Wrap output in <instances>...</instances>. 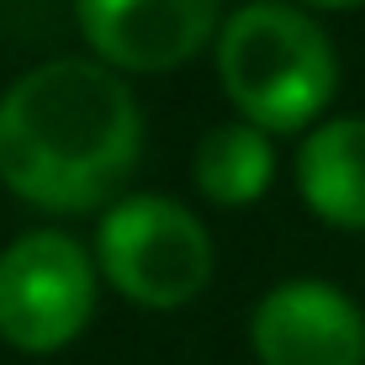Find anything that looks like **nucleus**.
Returning <instances> with one entry per match:
<instances>
[{
    "mask_svg": "<svg viewBox=\"0 0 365 365\" xmlns=\"http://www.w3.org/2000/svg\"><path fill=\"white\" fill-rule=\"evenodd\" d=\"M302 201L323 222L365 233V117H334L297 154Z\"/></svg>",
    "mask_w": 365,
    "mask_h": 365,
    "instance_id": "7",
    "label": "nucleus"
},
{
    "mask_svg": "<svg viewBox=\"0 0 365 365\" xmlns=\"http://www.w3.org/2000/svg\"><path fill=\"white\" fill-rule=\"evenodd\" d=\"M217 69L233 106L259 133H297L334 101L339 58L307 11L249 0L217 32Z\"/></svg>",
    "mask_w": 365,
    "mask_h": 365,
    "instance_id": "2",
    "label": "nucleus"
},
{
    "mask_svg": "<svg viewBox=\"0 0 365 365\" xmlns=\"http://www.w3.org/2000/svg\"><path fill=\"white\" fill-rule=\"evenodd\" d=\"M101 275L143 307H180L212 281L207 228L165 196H128L101 217Z\"/></svg>",
    "mask_w": 365,
    "mask_h": 365,
    "instance_id": "3",
    "label": "nucleus"
},
{
    "mask_svg": "<svg viewBox=\"0 0 365 365\" xmlns=\"http://www.w3.org/2000/svg\"><path fill=\"white\" fill-rule=\"evenodd\" d=\"M275 175V148L270 138L249 122H228V128H212L196 148V185L207 201L222 207H244L259 201Z\"/></svg>",
    "mask_w": 365,
    "mask_h": 365,
    "instance_id": "8",
    "label": "nucleus"
},
{
    "mask_svg": "<svg viewBox=\"0 0 365 365\" xmlns=\"http://www.w3.org/2000/svg\"><path fill=\"white\" fill-rule=\"evenodd\" d=\"M74 11L85 43L133 74L180 69L222 27L217 0H74Z\"/></svg>",
    "mask_w": 365,
    "mask_h": 365,
    "instance_id": "5",
    "label": "nucleus"
},
{
    "mask_svg": "<svg viewBox=\"0 0 365 365\" xmlns=\"http://www.w3.org/2000/svg\"><path fill=\"white\" fill-rule=\"evenodd\" d=\"M138 101L106 64L53 58L0 96V180L32 207H101L138 165Z\"/></svg>",
    "mask_w": 365,
    "mask_h": 365,
    "instance_id": "1",
    "label": "nucleus"
},
{
    "mask_svg": "<svg viewBox=\"0 0 365 365\" xmlns=\"http://www.w3.org/2000/svg\"><path fill=\"white\" fill-rule=\"evenodd\" d=\"M302 6H334L339 11V6H360V0H302Z\"/></svg>",
    "mask_w": 365,
    "mask_h": 365,
    "instance_id": "9",
    "label": "nucleus"
},
{
    "mask_svg": "<svg viewBox=\"0 0 365 365\" xmlns=\"http://www.w3.org/2000/svg\"><path fill=\"white\" fill-rule=\"evenodd\" d=\"M259 365H365V318L323 281H286L249 323Z\"/></svg>",
    "mask_w": 365,
    "mask_h": 365,
    "instance_id": "6",
    "label": "nucleus"
},
{
    "mask_svg": "<svg viewBox=\"0 0 365 365\" xmlns=\"http://www.w3.org/2000/svg\"><path fill=\"white\" fill-rule=\"evenodd\" d=\"M96 270L69 233H21L0 255V339L27 355L64 349L91 323Z\"/></svg>",
    "mask_w": 365,
    "mask_h": 365,
    "instance_id": "4",
    "label": "nucleus"
}]
</instances>
